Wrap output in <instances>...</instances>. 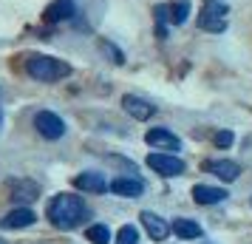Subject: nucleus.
Masks as SVG:
<instances>
[{"instance_id":"f257e3e1","label":"nucleus","mask_w":252,"mask_h":244,"mask_svg":"<svg viewBox=\"0 0 252 244\" xmlns=\"http://www.w3.org/2000/svg\"><path fill=\"white\" fill-rule=\"evenodd\" d=\"M46 216L51 219L54 227L60 230H74V227H80L82 221L88 219V208H85V202L80 196H74V193H60L48 202V210Z\"/></svg>"},{"instance_id":"f03ea898","label":"nucleus","mask_w":252,"mask_h":244,"mask_svg":"<svg viewBox=\"0 0 252 244\" xmlns=\"http://www.w3.org/2000/svg\"><path fill=\"white\" fill-rule=\"evenodd\" d=\"M26 71L37 82H57V80H65L71 74V66L65 60L48 57V54H32L26 60Z\"/></svg>"},{"instance_id":"7ed1b4c3","label":"nucleus","mask_w":252,"mask_h":244,"mask_svg":"<svg viewBox=\"0 0 252 244\" xmlns=\"http://www.w3.org/2000/svg\"><path fill=\"white\" fill-rule=\"evenodd\" d=\"M198 29L210 32V35H221L227 29V6L221 0H207L198 14Z\"/></svg>"},{"instance_id":"20e7f679","label":"nucleus","mask_w":252,"mask_h":244,"mask_svg":"<svg viewBox=\"0 0 252 244\" xmlns=\"http://www.w3.org/2000/svg\"><path fill=\"white\" fill-rule=\"evenodd\" d=\"M156 20H159V35L164 37V26H182L190 14V3L187 0H173V3H159L156 9Z\"/></svg>"},{"instance_id":"39448f33","label":"nucleus","mask_w":252,"mask_h":244,"mask_svg":"<svg viewBox=\"0 0 252 244\" xmlns=\"http://www.w3.org/2000/svg\"><path fill=\"white\" fill-rule=\"evenodd\" d=\"M148 168H153V171L159 176H164V179H173V176L184 174V162L179 156H173V153H150Z\"/></svg>"},{"instance_id":"423d86ee","label":"nucleus","mask_w":252,"mask_h":244,"mask_svg":"<svg viewBox=\"0 0 252 244\" xmlns=\"http://www.w3.org/2000/svg\"><path fill=\"white\" fill-rule=\"evenodd\" d=\"M34 128L46 137V139H60L63 134H65V122L60 119L57 114H51V111H40L34 116Z\"/></svg>"},{"instance_id":"0eeeda50","label":"nucleus","mask_w":252,"mask_h":244,"mask_svg":"<svg viewBox=\"0 0 252 244\" xmlns=\"http://www.w3.org/2000/svg\"><path fill=\"white\" fill-rule=\"evenodd\" d=\"M145 142H148L150 148H156V151H179L182 148V142L176 134H170L167 128H150L145 134Z\"/></svg>"},{"instance_id":"6e6552de","label":"nucleus","mask_w":252,"mask_h":244,"mask_svg":"<svg viewBox=\"0 0 252 244\" xmlns=\"http://www.w3.org/2000/svg\"><path fill=\"white\" fill-rule=\"evenodd\" d=\"M122 105H125V111L133 116V119H142V122H145V119H150V116L156 114V105H150L148 100H142V97H133V94H125V97H122Z\"/></svg>"},{"instance_id":"1a4fd4ad","label":"nucleus","mask_w":252,"mask_h":244,"mask_svg":"<svg viewBox=\"0 0 252 244\" xmlns=\"http://www.w3.org/2000/svg\"><path fill=\"white\" fill-rule=\"evenodd\" d=\"M142 224H145V230L150 233V239H156V242L167 239V233H170L167 221L161 219V216H156L153 210H145V213H142Z\"/></svg>"},{"instance_id":"9d476101","label":"nucleus","mask_w":252,"mask_h":244,"mask_svg":"<svg viewBox=\"0 0 252 244\" xmlns=\"http://www.w3.org/2000/svg\"><path fill=\"white\" fill-rule=\"evenodd\" d=\"M193 199L198 205H218V202L227 199V190H224V187H213V185H195Z\"/></svg>"},{"instance_id":"9b49d317","label":"nucleus","mask_w":252,"mask_h":244,"mask_svg":"<svg viewBox=\"0 0 252 244\" xmlns=\"http://www.w3.org/2000/svg\"><path fill=\"white\" fill-rule=\"evenodd\" d=\"M71 17H74V0H54V3H48V9H46L48 23H63V20H71Z\"/></svg>"},{"instance_id":"f8f14e48","label":"nucleus","mask_w":252,"mask_h":244,"mask_svg":"<svg viewBox=\"0 0 252 244\" xmlns=\"http://www.w3.org/2000/svg\"><path fill=\"white\" fill-rule=\"evenodd\" d=\"M207 171L216 174L218 179H224V182H235L241 176V168L229 159H213V162H207Z\"/></svg>"},{"instance_id":"ddd939ff","label":"nucleus","mask_w":252,"mask_h":244,"mask_svg":"<svg viewBox=\"0 0 252 244\" xmlns=\"http://www.w3.org/2000/svg\"><path fill=\"white\" fill-rule=\"evenodd\" d=\"M34 219H37V216H34L29 208H14L12 213L3 219V227H6V230H20V227L34 224Z\"/></svg>"},{"instance_id":"4468645a","label":"nucleus","mask_w":252,"mask_h":244,"mask_svg":"<svg viewBox=\"0 0 252 244\" xmlns=\"http://www.w3.org/2000/svg\"><path fill=\"white\" fill-rule=\"evenodd\" d=\"M111 193H116V196H142V193H145V185H142V182H139V179H114V182H111Z\"/></svg>"},{"instance_id":"2eb2a0df","label":"nucleus","mask_w":252,"mask_h":244,"mask_svg":"<svg viewBox=\"0 0 252 244\" xmlns=\"http://www.w3.org/2000/svg\"><path fill=\"white\" fill-rule=\"evenodd\" d=\"M74 185L80 190H88V193H105L108 190V182H105L102 174H80L74 179Z\"/></svg>"},{"instance_id":"dca6fc26","label":"nucleus","mask_w":252,"mask_h":244,"mask_svg":"<svg viewBox=\"0 0 252 244\" xmlns=\"http://www.w3.org/2000/svg\"><path fill=\"white\" fill-rule=\"evenodd\" d=\"M37 196H40V187H37L34 182H29V179H23V182H17V185L12 187L14 202H34Z\"/></svg>"},{"instance_id":"f3484780","label":"nucleus","mask_w":252,"mask_h":244,"mask_svg":"<svg viewBox=\"0 0 252 244\" xmlns=\"http://www.w3.org/2000/svg\"><path fill=\"white\" fill-rule=\"evenodd\" d=\"M173 230H176L179 239H198V236H201V227L190 219H176L173 221Z\"/></svg>"},{"instance_id":"a211bd4d","label":"nucleus","mask_w":252,"mask_h":244,"mask_svg":"<svg viewBox=\"0 0 252 244\" xmlns=\"http://www.w3.org/2000/svg\"><path fill=\"white\" fill-rule=\"evenodd\" d=\"M88 242L94 244H111V230L105 227V224H94V227H88Z\"/></svg>"},{"instance_id":"6ab92c4d","label":"nucleus","mask_w":252,"mask_h":244,"mask_svg":"<svg viewBox=\"0 0 252 244\" xmlns=\"http://www.w3.org/2000/svg\"><path fill=\"white\" fill-rule=\"evenodd\" d=\"M116 244H139V230L133 224H125L116 233Z\"/></svg>"},{"instance_id":"aec40b11","label":"nucleus","mask_w":252,"mask_h":244,"mask_svg":"<svg viewBox=\"0 0 252 244\" xmlns=\"http://www.w3.org/2000/svg\"><path fill=\"white\" fill-rule=\"evenodd\" d=\"M102 51H105V54H114V63H119V66L125 63V54H122L114 43H108V40H102Z\"/></svg>"},{"instance_id":"412c9836","label":"nucleus","mask_w":252,"mask_h":244,"mask_svg":"<svg viewBox=\"0 0 252 244\" xmlns=\"http://www.w3.org/2000/svg\"><path fill=\"white\" fill-rule=\"evenodd\" d=\"M213 142H216V148H229L232 145V134L229 131H218L216 137H213Z\"/></svg>"}]
</instances>
